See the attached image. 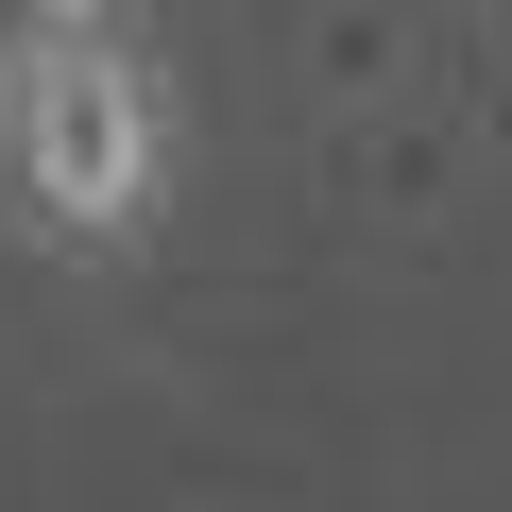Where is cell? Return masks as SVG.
I'll return each instance as SVG.
<instances>
[{"label":"cell","mask_w":512,"mask_h":512,"mask_svg":"<svg viewBox=\"0 0 512 512\" xmlns=\"http://www.w3.org/2000/svg\"><path fill=\"white\" fill-rule=\"evenodd\" d=\"M35 18H69V0H0V35H35Z\"/></svg>","instance_id":"obj_2"},{"label":"cell","mask_w":512,"mask_h":512,"mask_svg":"<svg viewBox=\"0 0 512 512\" xmlns=\"http://www.w3.org/2000/svg\"><path fill=\"white\" fill-rule=\"evenodd\" d=\"M188 205V86L137 0H69V18L0 35V222L52 274H137Z\"/></svg>","instance_id":"obj_1"}]
</instances>
